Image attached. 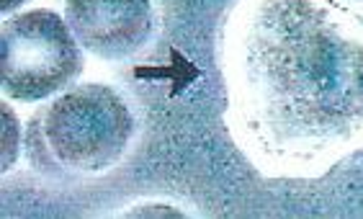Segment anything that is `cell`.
<instances>
[{"instance_id":"cell-1","label":"cell","mask_w":363,"mask_h":219,"mask_svg":"<svg viewBox=\"0 0 363 219\" xmlns=\"http://www.w3.org/2000/svg\"><path fill=\"white\" fill-rule=\"evenodd\" d=\"M34 135L42 137L55 165L72 173H101L129 147L134 119L116 91L80 85L36 116Z\"/></svg>"},{"instance_id":"cell-2","label":"cell","mask_w":363,"mask_h":219,"mask_svg":"<svg viewBox=\"0 0 363 219\" xmlns=\"http://www.w3.org/2000/svg\"><path fill=\"white\" fill-rule=\"evenodd\" d=\"M83 72L80 42L67 21L49 8L26 11L3 23L0 78L16 101H44Z\"/></svg>"},{"instance_id":"cell-3","label":"cell","mask_w":363,"mask_h":219,"mask_svg":"<svg viewBox=\"0 0 363 219\" xmlns=\"http://www.w3.org/2000/svg\"><path fill=\"white\" fill-rule=\"evenodd\" d=\"M65 21L80 47L119 62L152 36V0H65Z\"/></svg>"},{"instance_id":"cell-4","label":"cell","mask_w":363,"mask_h":219,"mask_svg":"<svg viewBox=\"0 0 363 219\" xmlns=\"http://www.w3.org/2000/svg\"><path fill=\"white\" fill-rule=\"evenodd\" d=\"M18 116L11 108V103H3V170H11V165L18 160Z\"/></svg>"},{"instance_id":"cell-5","label":"cell","mask_w":363,"mask_h":219,"mask_svg":"<svg viewBox=\"0 0 363 219\" xmlns=\"http://www.w3.org/2000/svg\"><path fill=\"white\" fill-rule=\"evenodd\" d=\"M124 217H170V219H181L183 212L173 209L168 204H145L140 209H132V212H126Z\"/></svg>"},{"instance_id":"cell-6","label":"cell","mask_w":363,"mask_h":219,"mask_svg":"<svg viewBox=\"0 0 363 219\" xmlns=\"http://www.w3.org/2000/svg\"><path fill=\"white\" fill-rule=\"evenodd\" d=\"M23 3H28V0H3V3H0V11H3V16H11L13 11H18Z\"/></svg>"}]
</instances>
